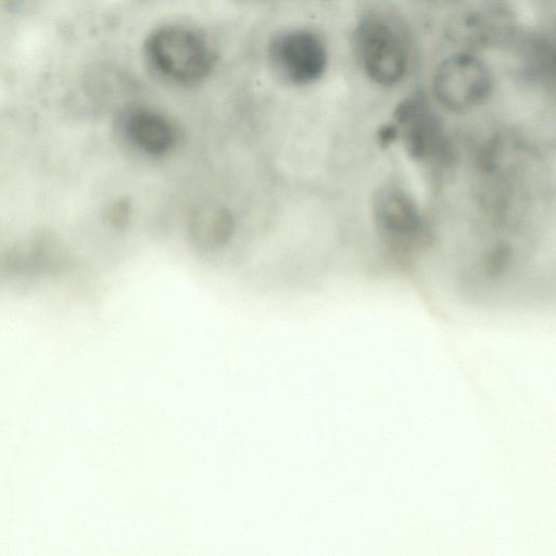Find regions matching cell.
<instances>
[{
	"mask_svg": "<svg viewBox=\"0 0 556 556\" xmlns=\"http://www.w3.org/2000/svg\"><path fill=\"white\" fill-rule=\"evenodd\" d=\"M393 116L405 151L412 160L435 161L443 165L453 160V150L443 125L422 92H415L401 101Z\"/></svg>",
	"mask_w": 556,
	"mask_h": 556,
	"instance_id": "obj_4",
	"label": "cell"
},
{
	"mask_svg": "<svg viewBox=\"0 0 556 556\" xmlns=\"http://www.w3.org/2000/svg\"><path fill=\"white\" fill-rule=\"evenodd\" d=\"M526 62L534 75H547L554 68V50L548 40L539 38L527 48Z\"/></svg>",
	"mask_w": 556,
	"mask_h": 556,
	"instance_id": "obj_8",
	"label": "cell"
},
{
	"mask_svg": "<svg viewBox=\"0 0 556 556\" xmlns=\"http://www.w3.org/2000/svg\"><path fill=\"white\" fill-rule=\"evenodd\" d=\"M352 43L358 64L371 81L391 87L404 78L408 64L406 45L387 17L365 14L354 28Z\"/></svg>",
	"mask_w": 556,
	"mask_h": 556,
	"instance_id": "obj_2",
	"label": "cell"
},
{
	"mask_svg": "<svg viewBox=\"0 0 556 556\" xmlns=\"http://www.w3.org/2000/svg\"><path fill=\"white\" fill-rule=\"evenodd\" d=\"M144 52L160 76L181 86L202 81L215 62L207 39L184 25H167L153 30L146 40Z\"/></svg>",
	"mask_w": 556,
	"mask_h": 556,
	"instance_id": "obj_1",
	"label": "cell"
},
{
	"mask_svg": "<svg viewBox=\"0 0 556 556\" xmlns=\"http://www.w3.org/2000/svg\"><path fill=\"white\" fill-rule=\"evenodd\" d=\"M122 130L132 149L150 157L168 154L177 142L173 123L160 112L144 106L128 109L123 114Z\"/></svg>",
	"mask_w": 556,
	"mask_h": 556,
	"instance_id": "obj_7",
	"label": "cell"
},
{
	"mask_svg": "<svg viewBox=\"0 0 556 556\" xmlns=\"http://www.w3.org/2000/svg\"><path fill=\"white\" fill-rule=\"evenodd\" d=\"M493 78L486 64L469 53L443 60L432 78V93L451 112H465L484 103L491 96Z\"/></svg>",
	"mask_w": 556,
	"mask_h": 556,
	"instance_id": "obj_3",
	"label": "cell"
},
{
	"mask_svg": "<svg viewBox=\"0 0 556 556\" xmlns=\"http://www.w3.org/2000/svg\"><path fill=\"white\" fill-rule=\"evenodd\" d=\"M371 215L376 230L393 245L408 248L425 238V220L409 192L399 184L387 182L371 197Z\"/></svg>",
	"mask_w": 556,
	"mask_h": 556,
	"instance_id": "obj_6",
	"label": "cell"
},
{
	"mask_svg": "<svg viewBox=\"0 0 556 556\" xmlns=\"http://www.w3.org/2000/svg\"><path fill=\"white\" fill-rule=\"evenodd\" d=\"M268 56L275 71L298 86L317 81L328 64L324 40L315 31L304 28L276 35L269 42Z\"/></svg>",
	"mask_w": 556,
	"mask_h": 556,
	"instance_id": "obj_5",
	"label": "cell"
},
{
	"mask_svg": "<svg viewBox=\"0 0 556 556\" xmlns=\"http://www.w3.org/2000/svg\"><path fill=\"white\" fill-rule=\"evenodd\" d=\"M399 136L400 130L395 123L381 126L377 134L378 142L382 148L393 143Z\"/></svg>",
	"mask_w": 556,
	"mask_h": 556,
	"instance_id": "obj_9",
	"label": "cell"
},
{
	"mask_svg": "<svg viewBox=\"0 0 556 556\" xmlns=\"http://www.w3.org/2000/svg\"><path fill=\"white\" fill-rule=\"evenodd\" d=\"M432 1L438 2V3H450V2H453L456 0H432Z\"/></svg>",
	"mask_w": 556,
	"mask_h": 556,
	"instance_id": "obj_10",
	"label": "cell"
}]
</instances>
